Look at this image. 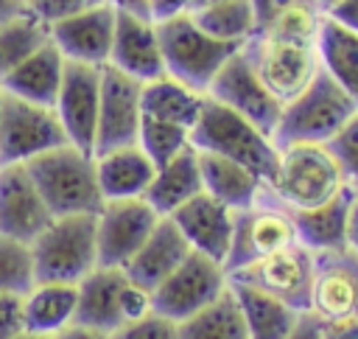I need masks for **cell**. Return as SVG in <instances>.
Returning <instances> with one entry per match:
<instances>
[{
  "label": "cell",
  "mask_w": 358,
  "mask_h": 339,
  "mask_svg": "<svg viewBox=\"0 0 358 339\" xmlns=\"http://www.w3.org/2000/svg\"><path fill=\"white\" fill-rule=\"evenodd\" d=\"M190 146L199 151H213L227 160H235L263 182L274 179L280 160V148L268 134H263L255 123H249L229 106L213 101L210 95H204L199 120L190 132Z\"/></svg>",
  "instance_id": "obj_1"
},
{
  "label": "cell",
  "mask_w": 358,
  "mask_h": 339,
  "mask_svg": "<svg viewBox=\"0 0 358 339\" xmlns=\"http://www.w3.org/2000/svg\"><path fill=\"white\" fill-rule=\"evenodd\" d=\"M25 168L50 216H98L106 205L98 188L95 157L70 143L31 160Z\"/></svg>",
  "instance_id": "obj_2"
},
{
  "label": "cell",
  "mask_w": 358,
  "mask_h": 339,
  "mask_svg": "<svg viewBox=\"0 0 358 339\" xmlns=\"http://www.w3.org/2000/svg\"><path fill=\"white\" fill-rule=\"evenodd\" d=\"M157 36L162 48L165 76L176 78L199 95H207L218 70L243 48L241 42H221L207 36L187 11L157 22Z\"/></svg>",
  "instance_id": "obj_3"
},
{
  "label": "cell",
  "mask_w": 358,
  "mask_h": 339,
  "mask_svg": "<svg viewBox=\"0 0 358 339\" xmlns=\"http://www.w3.org/2000/svg\"><path fill=\"white\" fill-rule=\"evenodd\" d=\"M266 185L288 210H313L338 196L347 177L327 143H296L280 148L274 179Z\"/></svg>",
  "instance_id": "obj_4"
},
{
  "label": "cell",
  "mask_w": 358,
  "mask_h": 339,
  "mask_svg": "<svg viewBox=\"0 0 358 339\" xmlns=\"http://www.w3.org/2000/svg\"><path fill=\"white\" fill-rule=\"evenodd\" d=\"M355 112L358 106L352 98L324 70H319L294 101L282 104L271 140L277 148L296 143H330Z\"/></svg>",
  "instance_id": "obj_5"
},
{
  "label": "cell",
  "mask_w": 358,
  "mask_h": 339,
  "mask_svg": "<svg viewBox=\"0 0 358 339\" xmlns=\"http://www.w3.org/2000/svg\"><path fill=\"white\" fill-rule=\"evenodd\" d=\"M36 283L78 286L98 266L95 216H53L31 241Z\"/></svg>",
  "instance_id": "obj_6"
},
{
  "label": "cell",
  "mask_w": 358,
  "mask_h": 339,
  "mask_svg": "<svg viewBox=\"0 0 358 339\" xmlns=\"http://www.w3.org/2000/svg\"><path fill=\"white\" fill-rule=\"evenodd\" d=\"M151 311V294L140 289L120 266H95L78 283L76 325L112 336L123 325Z\"/></svg>",
  "instance_id": "obj_7"
},
{
  "label": "cell",
  "mask_w": 358,
  "mask_h": 339,
  "mask_svg": "<svg viewBox=\"0 0 358 339\" xmlns=\"http://www.w3.org/2000/svg\"><path fill=\"white\" fill-rule=\"evenodd\" d=\"M291 244H296V233L288 207L263 182V191L255 199V205L246 210H235V227H232L229 252L224 258V272L232 275Z\"/></svg>",
  "instance_id": "obj_8"
},
{
  "label": "cell",
  "mask_w": 358,
  "mask_h": 339,
  "mask_svg": "<svg viewBox=\"0 0 358 339\" xmlns=\"http://www.w3.org/2000/svg\"><path fill=\"white\" fill-rule=\"evenodd\" d=\"M241 53L263 81V87L280 101H294L322 70L316 42H291L271 36H252L243 42Z\"/></svg>",
  "instance_id": "obj_9"
},
{
  "label": "cell",
  "mask_w": 358,
  "mask_h": 339,
  "mask_svg": "<svg viewBox=\"0 0 358 339\" xmlns=\"http://www.w3.org/2000/svg\"><path fill=\"white\" fill-rule=\"evenodd\" d=\"M3 92V90H0ZM67 146V134L53 106H39L3 92L0 101V165H28L31 160Z\"/></svg>",
  "instance_id": "obj_10"
},
{
  "label": "cell",
  "mask_w": 358,
  "mask_h": 339,
  "mask_svg": "<svg viewBox=\"0 0 358 339\" xmlns=\"http://www.w3.org/2000/svg\"><path fill=\"white\" fill-rule=\"evenodd\" d=\"M229 286L224 266L201 252H190L154 291H151V311L182 322L196 311L215 303Z\"/></svg>",
  "instance_id": "obj_11"
},
{
  "label": "cell",
  "mask_w": 358,
  "mask_h": 339,
  "mask_svg": "<svg viewBox=\"0 0 358 339\" xmlns=\"http://www.w3.org/2000/svg\"><path fill=\"white\" fill-rule=\"evenodd\" d=\"M232 283L252 286L296 314L310 311V291H313V252L302 244H291L263 261H255L232 275Z\"/></svg>",
  "instance_id": "obj_12"
},
{
  "label": "cell",
  "mask_w": 358,
  "mask_h": 339,
  "mask_svg": "<svg viewBox=\"0 0 358 339\" xmlns=\"http://www.w3.org/2000/svg\"><path fill=\"white\" fill-rule=\"evenodd\" d=\"M140 95L143 84L112 64H101V104H98V126H95V151L92 157L123 148V146H137V132H140Z\"/></svg>",
  "instance_id": "obj_13"
},
{
  "label": "cell",
  "mask_w": 358,
  "mask_h": 339,
  "mask_svg": "<svg viewBox=\"0 0 358 339\" xmlns=\"http://www.w3.org/2000/svg\"><path fill=\"white\" fill-rule=\"evenodd\" d=\"M98 104H101V67L84 62H64V76L53 109L67 134V143L84 154L95 151Z\"/></svg>",
  "instance_id": "obj_14"
},
{
  "label": "cell",
  "mask_w": 358,
  "mask_h": 339,
  "mask_svg": "<svg viewBox=\"0 0 358 339\" xmlns=\"http://www.w3.org/2000/svg\"><path fill=\"white\" fill-rule=\"evenodd\" d=\"M162 216L151 210L145 199L106 202L95 216V244L98 266H126L134 252L145 244L151 230Z\"/></svg>",
  "instance_id": "obj_15"
},
{
  "label": "cell",
  "mask_w": 358,
  "mask_h": 339,
  "mask_svg": "<svg viewBox=\"0 0 358 339\" xmlns=\"http://www.w3.org/2000/svg\"><path fill=\"white\" fill-rule=\"evenodd\" d=\"M207 95L224 106H229L232 112H238L241 118H246L249 123H255L263 134H274L282 104L263 87V81L257 78V73L252 70V64L246 62V56L238 50L213 78Z\"/></svg>",
  "instance_id": "obj_16"
},
{
  "label": "cell",
  "mask_w": 358,
  "mask_h": 339,
  "mask_svg": "<svg viewBox=\"0 0 358 339\" xmlns=\"http://www.w3.org/2000/svg\"><path fill=\"white\" fill-rule=\"evenodd\" d=\"M310 311L322 322L358 317V252L352 247L313 252Z\"/></svg>",
  "instance_id": "obj_17"
},
{
  "label": "cell",
  "mask_w": 358,
  "mask_h": 339,
  "mask_svg": "<svg viewBox=\"0 0 358 339\" xmlns=\"http://www.w3.org/2000/svg\"><path fill=\"white\" fill-rule=\"evenodd\" d=\"M115 36V6H87L78 14L50 25V42L59 48V53L67 62H84V64H106Z\"/></svg>",
  "instance_id": "obj_18"
},
{
  "label": "cell",
  "mask_w": 358,
  "mask_h": 339,
  "mask_svg": "<svg viewBox=\"0 0 358 339\" xmlns=\"http://www.w3.org/2000/svg\"><path fill=\"white\" fill-rule=\"evenodd\" d=\"M106 64L137 78L140 84L162 78L165 62H162V48L157 36V22L115 8V36H112V50Z\"/></svg>",
  "instance_id": "obj_19"
},
{
  "label": "cell",
  "mask_w": 358,
  "mask_h": 339,
  "mask_svg": "<svg viewBox=\"0 0 358 339\" xmlns=\"http://www.w3.org/2000/svg\"><path fill=\"white\" fill-rule=\"evenodd\" d=\"M50 210L39 196L25 165H0V233L31 244L50 221Z\"/></svg>",
  "instance_id": "obj_20"
},
{
  "label": "cell",
  "mask_w": 358,
  "mask_h": 339,
  "mask_svg": "<svg viewBox=\"0 0 358 339\" xmlns=\"http://www.w3.org/2000/svg\"><path fill=\"white\" fill-rule=\"evenodd\" d=\"M179 233L185 235V241L190 244L193 252H201L213 261H218L224 266V258L229 252V241H232V227H235V210L221 205L218 199H213L210 193H199L190 202H185L182 207H176L168 216Z\"/></svg>",
  "instance_id": "obj_21"
},
{
  "label": "cell",
  "mask_w": 358,
  "mask_h": 339,
  "mask_svg": "<svg viewBox=\"0 0 358 339\" xmlns=\"http://www.w3.org/2000/svg\"><path fill=\"white\" fill-rule=\"evenodd\" d=\"M355 196H358V188L347 182L344 191L322 207L288 210L294 233H296V244H302L310 252H327V249L347 247V230H350V213H352Z\"/></svg>",
  "instance_id": "obj_22"
},
{
  "label": "cell",
  "mask_w": 358,
  "mask_h": 339,
  "mask_svg": "<svg viewBox=\"0 0 358 339\" xmlns=\"http://www.w3.org/2000/svg\"><path fill=\"white\" fill-rule=\"evenodd\" d=\"M190 244L185 241V235L179 233V227L165 216L157 221V227L151 230V235L145 238V244L134 252V258L123 266V272L148 294L190 255Z\"/></svg>",
  "instance_id": "obj_23"
},
{
  "label": "cell",
  "mask_w": 358,
  "mask_h": 339,
  "mask_svg": "<svg viewBox=\"0 0 358 339\" xmlns=\"http://www.w3.org/2000/svg\"><path fill=\"white\" fill-rule=\"evenodd\" d=\"M255 36L316 42L324 20L322 0H252Z\"/></svg>",
  "instance_id": "obj_24"
},
{
  "label": "cell",
  "mask_w": 358,
  "mask_h": 339,
  "mask_svg": "<svg viewBox=\"0 0 358 339\" xmlns=\"http://www.w3.org/2000/svg\"><path fill=\"white\" fill-rule=\"evenodd\" d=\"M95 174L103 202H120V199H143L157 168L140 146H123L98 154Z\"/></svg>",
  "instance_id": "obj_25"
},
{
  "label": "cell",
  "mask_w": 358,
  "mask_h": 339,
  "mask_svg": "<svg viewBox=\"0 0 358 339\" xmlns=\"http://www.w3.org/2000/svg\"><path fill=\"white\" fill-rule=\"evenodd\" d=\"M64 62L67 59L59 53V48L48 42L34 56H28L22 64H17L0 81V90L6 95L22 98L39 106H53L59 87H62V76H64Z\"/></svg>",
  "instance_id": "obj_26"
},
{
  "label": "cell",
  "mask_w": 358,
  "mask_h": 339,
  "mask_svg": "<svg viewBox=\"0 0 358 339\" xmlns=\"http://www.w3.org/2000/svg\"><path fill=\"white\" fill-rule=\"evenodd\" d=\"M201 191L204 188H201V174H199V151L193 146H187L173 160H168L162 168H157L143 199L151 205V210L157 216L165 219L176 207H182L185 202L199 196Z\"/></svg>",
  "instance_id": "obj_27"
},
{
  "label": "cell",
  "mask_w": 358,
  "mask_h": 339,
  "mask_svg": "<svg viewBox=\"0 0 358 339\" xmlns=\"http://www.w3.org/2000/svg\"><path fill=\"white\" fill-rule=\"evenodd\" d=\"M199 174H201L204 193H210L213 199H218L221 205H227L232 210L252 207L263 191L260 177H255L249 168L238 165L235 160H227L213 151H199Z\"/></svg>",
  "instance_id": "obj_28"
},
{
  "label": "cell",
  "mask_w": 358,
  "mask_h": 339,
  "mask_svg": "<svg viewBox=\"0 0 358 339\" xmlns=\"http://www.w3.org/2000/svg\"><path fill=\"white\" fill-rule=\"evenodd\" d=\"M78 286L70 283H34L22 294V325L28 333L56 336L76 322Z\"/></svg>",
  "instance_id": "obj_29"
},
{
  "label": "cell",
  "mask_w": 358,
  "mask_h": 339,
  "mask_svg": "<svg viewBox=\"0 0 358 339\" xmlns=\"http://www.w3.org/2000/svg\"><path fill=\"white\" fill-rule=\"evenodd\" d=\"M201 104H204V95L193 92L190 87L179 84L171 76H162V78L143 84V95H140L143 118L162 120V123L185 129V132H193L199 112H201Z\"/></svg>",
  "instance_id": "obj_30"
},
{
  "label": "cell",
  "mask_w": 358,
  "mask_h": 339,
  "mask_svg": "<svg viewBox=\"0 0 358 339\" xmlns=\"http://www.w3.org/2000/svg\"><path fill=\"white\" fill-rule=\"evenodd\" d=\"M316 50L322 70L352 98L358 106V34L341 28L330 17L322 20L316 34Z\"/></svg>",
  "instance_id": "obj_31"
},
{
  "label": "cell",
  "mask_w": 358,
  "mask_h": 339,
  "mask_svg": "<svg viewBox=\"0 0 358 339\" xmlns=\"http://www.w3.org/2000/svg\"><path fill=\"white\" fill-rule=\"evenodd\" d=\"M229 289L241 305V317H243L249 339H285V333L294 328L299 314L291 311L288 305H282L280 300H274L252 286L232 283V280H229Z\"/></svg>",
  "instance_id": "obj_32"
},
{
  "label": "cell",
  "mask_w": 358,
  "mask_h": 339,
  "mask_svg": "<svg viewBox=\"0 0 358 339\" xmlns=\"http://www.w3.org/2000/svg\"><path fill=\"white\" fill-rule=\"evenodd\" d=\"M179 339H249L243 317H241V305H238L232 289L227 286V291L215 303H210L207 308L182 319Z\"/></svg>",
  "instance_id": "obj_33"
},
{
  "label": "cell",
  "mask_w": 358,
  "mask_h": 339,
  "mask_svg": "<svg viewBox=\"0 0 358 339\" xmlns=\"http://www.w3.org/2000/svg\"><path fill=\"white\" fill-rule=\"evenodd\" d=\"M190 20L213 39L221 42H246L255 36V8L252 0H221L204 8L187 11Z\"/></svg>",
  "instance_id": "obj_34"
},
{
  "label": "cell",
  "mask_w": 358,
  "mask_h": 339,
  "mask_svg": "<svg viewBox=\"0 0 358 339\" xmlns=\"http://www.w3.org/2000/svg\"><path fill=\"white\" fill-rule=\"evenodd\" d=\"M48 42H50V28L28 11L0 22V81Z\"/></svg>",
  "instance_id": "obj_35"
},
{
  "label": "cell",
  "mask_w": 358,
  "mask_h": 339,
  "mask_svg": "<svg viewBox=\"0 0 358 339\" xmlns=\"http://www.w3.org/2000/svg\"><path fill=\"white\" fill-rule=\"evenodd\" d=\"M34 283L31 244L0 233V294H28Z\"/></svg>",
  "instance_id": "obj_36"
},
{
  "label": "cell",
  "mask_w": 358,
  "mask_h": 339,
  "mask_svg": "<svg viewBox=\"0 0 358 339\" xmlns=\"http://www.w3.org/2000/svg\"><path fill=\"white\" fill-rule=\"evenodd\" d=\"M137 146L148 154L154 168H162L182 148L190 146V132H185L179 126H171V123H162V120L143 118L140 120V132H137Z\"/></svg>",
  "instance_id": "obj_37"
},
{
  "label": "cell",
  "mask_w": 358,
  "mask_h": 339,
  "mask_svg": "<svg viewBox=\"0 0 358 339\" xmlns=\"http://www.w3.org/2000/svg\"><path fill=\"white\" fill-rule=\"evenodd\" d=\"M327 148L338 160L347 182L358 188V112L338 129V134L327 143Z\"/></svg>",
  "instance_id": "obj_38"
},
{
  "label": "cell",
  "mask_w": 358,
  "mask_h": 339,
  "mask_svg": "<svg viewBox=\"0 0 358 339\" xmlns=\"http://www.w3.org/2000/svg\"><path fill=\"white\" fill-rule=\"evenodd\" d=\"M109 339H179V322H173L157 311H148L145 317L115 331Z\"/></svg>",
  "instance_id": "obj_39"
},
{
  "label": "cell",
  "mask_w": 358,
  "mask_h": 339,
  "mask_svg": "<svg viewBox=\"0 0 358 339\" xmlns=\"http://www.w3.org/2000/svg\"><path fill=\"white\" fill-rule=\"evenodd\" d=\"M109 3L120 11L137 14V17L151 20V22H162L168 17L185 14L190 6V0H109Z\"/></svg>",
  "instance_id": "obj_40"
},
{
  "label": "cell",
  "mask_w": 358,
  "mask_h": 339,
  "mask_svg": "<svg viewBox=\"0 0 358 339\" xmlns=\"http://www.w3.org/2000/svg\"><path fill=\"white\" fill-rule=\"evenodd\" d=\"M81 8H87L84 0H25V11L34 14L39 22H45L48 28L78 14Z\"/></svg>",
  "instance_id": "obj_41"
},
{
  "label": "cell",
  "mask_w": 358,
  "mask_h": 339,
  "mask_svg": "<svg viewBox=\"0 0 358 339\" xmlns=\"http://www.w3.org/2000/svg\"><path fill=\"white\" fill-rule=\"evenodd\" d=\"M22 331V294H0V339H14Z\"/></svg>",
  "instance_id": "obj_42"
},
{
  "label": "cell",
  "mask_w": 358,
  "mask_h": 339,
  "mask_svg": "<svg viewBox=\"0 0 358 339\" xmlns=\"http://www.w3.org/2000/svg\"><path fill=\"white\" fill-rule=\"evenodd\" d=\"M324 17H330L333 22H338L341 28L358 34V0H333L324 8Z\"/></svg>",
  "instance_id": "obj_43"
},
{
  "label": "cell",
  "mask_w": 358,
  "mask_h": 339,
  "mask_svg": "<svg viewBox=\"0 0 358 339\" xmlns=\"http://www.w3.org/2000/svg\"><path fill=\"white\" fill-rule=\"evenodd\" d=\"M322 328H324V322L313 311H305L296 317V322L285 333V339H322Z\"/></svg>",
  "instance_id": "obj_44"
},
{
  "label": "cell",
  "mask_w": 358,
  "mask_h": 339,
  "mask_svg": "<svg viewBox=\"0 0 358 339\" xmlns=\"http://www.w3.org/2000/svg\"><path fill=\"white\" fill-rule=\"evenodd\" d=\"M322 339H358V317L355 319H336L324 322Z\"/></svg>",
  "instance_id": "obj_45"
},
{
  "label": "cell",
  "mask_w": 358,
  "mask_h": 339,
  "mask_svg": "<svg viewBox=\"0 0 358 339\" xmlns=\"http://www.w3.org/2000/svg\"><path fill=\"white\" fill-rule=\"evenodd\" d=\"M56 339H109L106 333H101V331H92V328H84V325H67L64 331H59L56 333Z\"/></svg>",
  "instance_id": "obj_46"
},
{
  "label": "cell",
  "mask_w": 358,
  "mask_h": 339,
  "mask_svg": "<svg viewBox=\"0 0 358 339\" xmlns=\"http://www.w3.org/2000/svg\"><path fill=\"white\" fill-rule=\"evenodd\" d=\"M347 247H352L358 252V196L352 202V213H350V230H347Z\"/></svg>",
  "instance_id": "obj_47"
},
{
  "label": "cell",
  "mask_w": 358,
  "mask_h": 339,
  "mask_svg": "<svg viewBox=\"0 0 358 339\" xmlns=\"http://www.w3.org/2000/svg\"><path fill=\"white\" fill-rule=\"evenodd\" d=\"M25 11V3L22 0H0V22L11 20L14 14H22Z\"/></svg>",
  "instance_id": "obj_48"
},
{
  "label": "cell",
  "mask_w": 358,
  "mask_h": 339,
  "mask_svg": "<svg viewBox=\"0 0 358 339\" xmlns=\"http://www.w3.org/2000/svg\"><path fill=\"white\" fill-rule=\"evenodd\" d=\"M213 3H221V0H190L187 11H193V8H204V6H213Z\"/></svg>",
  "instance_id": "obj_49"
},
{
  "label": "cell",
  "mask_w": 358,
  "mask_h": 339,
  "mask_svg": "<svg viewBox=\"0 0 358 339\" xmlns=\"http://www.w3.org/2000/svg\"><path fill=\"white\" fill-rule=\"evenodd\" d=\"M14 339H56V336H45V333H28V331H22V333L14 336Z\"/></svg>",
  "instance_id": "obj_50"
},
{
  "label": "cell",
  "mask_w": 358,
  "mask_h": 339,
  "mask_svg": "<svg viewBox=\"0 0 358 339\" xmlns=\"http://www.w3.org/2000/svg\"><path fill=\"white\" fill-rule=\"evenodd\" d=\"M87 6H101V3H109V0H84Z\"/></svg>",
  "instance_id": "obj_51"
},
{
  "label": "cell",
  "mask_w": 358,
  "mask_h": 339,
  "mask_svg": "<svg viewBox=\"0 0 358 339\" xmlns=\"http://www.w3.org/2000/svg\"><path fill=\"white\" fill-rule=\"evenodd\" d=\"M330 3H333V0H322V6H324V8H327V6H330Z\"/></svg>",
  "instance_id": "obj_52"
},
{
  "label": "cell",
  "mask_w": 358,
  "mask_h": 339,
  "mask_svg": "<svg viewBox=\"0 0 358 339\" xmlns=\"http://www.w3.org/2000/svg\"><path fill=\"white\" fill-rule=\"evenodd\" d=\"M0 101H3V92H0Z\"/></svg>",
  "instance_id": "obj_53"
},
{
  "label": "cell",
  "mask_w": 358,
  "mask_h": 339,
  "mask_svg": "<svg viewBox=\"0 0 358 339\" xmlns=\"http://www.w3.org/2000/svg\"><path fill=\"white\" fill-rule=\"evenodd\" d=\"M22 3H25V0H22Z\"/></svg>",
  "instance_id": "obj_54"
}]
</instances>
